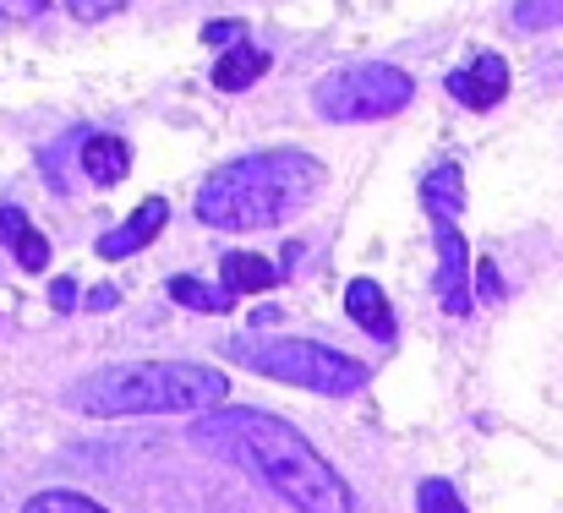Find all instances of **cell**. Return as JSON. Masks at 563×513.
Masks as SVG:
<instances>
[{
	"label": "cell",
	"mask_w": 563,
	"mask_h": 513,
	"mask_svg": "<svg viewBox=\"0 0 563 513\" xmlns=\"http://www.w3.org/2000/svg\"><path fill=\"white\" fill-rule=\"evenodd\" d=\"M191 443L230 454L246 465L268 492H279L296 513H351L345 476L279 415L263 410H213L208 421L191 426Z\"/></svg>",
	"instance_id": "1"
},
{
	"label": "cell",
	"mask_w": 563,
	"mask_h": 513,
	"mask_svg": "<svg viewBox=\"0 0 563 513\" xmlns=\"http://www.w3.org/2000/svg\"><path fill=\"white\" fill-rule=\"evenodd\" d=\"M230 377L191 360H137V366H99L77 382H66L60 404L121 421V415H191V410H224Z\"/></svg>",
	"instance_id": "2"
},
{
	"label": "cell",
	"mask_w": 563,
	"mask_h": 513,
	"mask_svg": "<svg viewBox=\"0 0 563 513\" xmlns=\"http://www.w3.org/2000/svg\"><path fill=\"white\" fill-rule=\"evenodd\" d=\"M329 175L301 148H274V154H246L224 170H213L197 191V219L213 230H268L301 213Z\"/></svg>",
	"instance_id": "3"
},
{
	"label": "cell",
	"mask_w": 563,
	"mask_h": 513,
	"mask_svg": "<svg viewBox=\"0 0 563 513\" xmlns=\"http://www.w3.org/2000/svg\"><path fill=\"white\" fill-rule=\"evenodd\" d=\"M235 360H246L257 377L307 388V393H329V399H351L367 388V366L351 360L345 349L318 339H235L230 344Z\"/></svg>",
	"instance_id": "4"
},
{
	"label": "cell",
	"mask_w": 563,
	"mask_h": 513,
	"mask_svg": "<svg viewBox=\"0 0 563 513\" xmlns=\"http://www.w3.org/2000/svg\"><path fill=\"white\" fill-rule=\"evenodd\" d=\"M410 99H416L410 71L383 66V60L340 66V71H329V77L312 88L318 115H323V121H340V126H351V121H388V115H399Z\"/></svg>",
	"instance_id": "5"
},
{
	"label": "cell",
	"mask_w": 563,
	"mask_h": 513,
	"mask_svg": "<svg viewBox=\"0 0 563 513\" xmlns=\"http://www.w3.org/2000/svg\"><path fill=\"white\" fill-rule=\"evenodd\" d=\"M449 93L465 110H493L509 99V60L498 49H476L460 71H449Z\"/></svg>",
	"instance_id": "6"
},
{
	"label": "cell",
	"mask_w": 563,
	"mask_h": 513,
	"mask_svg": "<svg viewBox=\"0 0 563 513\" xmlns=\"http://www.w3.org/2000/svg\"><path fill=\"white\" fill-rule=\"evenodd\" d=\"M438 301L449 317L471 312V257H465V235L454 224H438Z\"/></svg>",
	"instance_id": "7"
},
{
	"label": "cell",
	"mask_w": 563,
	"mask_h": 513,
	"mask_svg": "<svg viewBox=\"0 0 563 513\" xmlns=\"http://www.w3.org/2000/svg\"><path fill=\"white\" fill-rule=\"evenodd\" d=\"M165 219H170V202L165 197H148V202H137V213L121 224V230H110V235H99V257H110V263H121V257H132V252H143L159 230H165Z\"/></svg>",
	"instance_id": "8"
},
{
	"label": "cell",
	"mask_w": 563,
	"mask_h": 513,
	"mask_svg": "<svg viewBox=\"0 0 563 513\" xmlns=\"http://www.w3.org/2000/svg\"><path fill=\"white\" fill-rule=\"evenodd\" d=\"M345 312H351V323L367 328L377 344L399 339V323H394V312H388V295L377 290L373 279H351V285H345Z\"/></svg>",
	"instance_id": "9"
},
{
	"label": "cell",
	"mask_w": 563,
	"mask_h": 513,
	"mask_svg": "<svg viewBox=\"0 0 563 513\" xmlns=\"http://www.w3.org/2000/svg\"><path fill=\"white\" fill-rule=\"evenodd\" d=\"M421 208H427L438 224H454V219H460V208H465V175H460V165L427 170V180H421Z\"/></svg>",
	"instance_id": "10"
},
{
	"label": "cell",
	"mask_w": 563,
	"mask_h": 513,
	"mask_svg": "<svg viewBox=\"0 0 563 513\" xmlns=\"http://www.w3.org/2000/svg\"><path fill=\"white\" fill-rule=\"evenodd\" d=\"M126 170H132V148L121 143V137H88L82 143V175L93 180V186H121L126 180Z\"/></svg>",
	"instance_id": "11"
},
{
	"label": "cell",
	"mask_w": 563,
	"mask_h": 513,
	"mask_svg": "<svg viewBox=\"0 0 563 513\" xmlns=\"http://www.w3.org/2000/svg\"><path fill=\"white\" fill-rule=\"evenodd\" d=\"M219 274H224V290H230V295H241V290H274V285L285 279L279 263H268V257H257V252H224Z\"/></svg>",
	"instance_id": "12"
},
{
	"label": "cell",
	"mask_w": 563,
	"mask_h": 513,
	"mask_svg": "<svg viewBox=\"0 0 563 513\" xmlns=\"http://www.w3.org/2000/svg\"><path fill=\"white\" fill-rule=\"evenodd\" d=\"M268 49H252V44H235V49H224L219 55V66H213V88H224V93H241V88H252L263 71H268Z\"/></svg>",
	"instance_id": "13"
},
{
	"label": "cell",
	"mask_w": 563,
	"mask_h": 513,
	"mask_svg": "<svg viewBox=\"0 0 563 513\" xmlns=\"http://www.w3.org/2000/svg\"><path fill=\"white\" fill-rule=\"evenodd\" d=\"M165 290H170V301H181L191 312H230V306H235V295H230L224 285L213 290V285H202V279H191V274H176Z\"/></svg>",
	"instance_id": "14"
},
{
	"label": "cell",
	"mask_w": 563,
	"mask_h": 513,
	"mask_svg": "<svg viewBox=\"0 0 563 513\" xmlns=\"http://www.w3.org/2000/svg\"><path fill=\"white\" fill-rule=\"evenodd\" d=\"M563 22V0H520L515 5V27L520 33H548Z\"/></svg>",
	"instance_id": "15"
},
{
	"label": "cell",
	"mask_w": 563,
	"mask_h": 513,
	"mask_svg": "<svg viewBox=\"0 0 563 513\" xmlns=\"http://www.w3.org/2000/svg\"><path fill=\"white\" fill-rule=\"evenodd\" d=\"M22 513H104V509L93 498H82V492H38Z\"/></svg>",
	"instance_id": "16"
},
{
	"label": "cell",
	"mask_w": 563,
	"mask_h": 513,
	"mask_svg": "<svg viewBox=\"0 0 563 513\" xmlns=\"http://www.w3.org/2000/svg\"><path fill=\"white\" fill-rule=\"evenodd\" d=\"M416 513H465V503H460V492H454L449 481H421Z\"/></svg>",
	"instance_id": "17"
},
{
	"label": "cell",
	"mask_w": 563,
	"mask_h": 513,
	"mask_svg": "<svg viewBox=\"0 0 563 513\" xmlns=\"http://www.w3.org/2000/svg\"><path fill=\"white\" fill-rule=\"evenodd\" d=\"M471 285H476L482 301H504V279H498L493 263H476V268H471Z\"/></svg>",
	"instance_id": "18"
},
{
	"label": "cell",
	"mask_w": 563,
	"mask_h": 513,
	"mask_svg": "<svg viewBox=\"0 0 563 513\" xmlns=\"http://www.w3.org/2000/svg\"><path fill=\"white\" fill-rule=\"evenodd\" d=\"M27 230H33V224H27V213H22V208H0V241L22 246V241H27Z\"/></svg>",
	"instance_id": "19"
},
{
	"label": "cell",
	"mask_w": 563,
	"mask_h": 513,
	"mask_svg": "<svg viewBox=\"0 0 563 513\" xmlns=\"http://www.w3.org/2000/svg\"><path fill=\"white\" fill-rule=\"evenodd\" d=\"M66 5H71L77 16H88V22H93V16H110V11H121L126 0H66Z\"/></svg>",
	"instance_id": "20"
},
{
	"label": "cell",
	"mask_w": 563,
	"mask_h": 513,
	"mask_svg": "<svg viewBox=\"0 0 563 513\" xmlns=\"http://www.w3.org/2000/svg\"><path fill=\"white\" fill-rule=\"evenodd\" d=\"M202 38H208V44H230V49H235V38H241V22H208V27H202Z\"/></svg>",
	"instance_id": "21"
},
{
	"label": "cell",
	"mask_w": 563,
	"mask_h": 513,
	"mask_svg": "<svg viewBox=\"0 0 563 513\" xmlns=\"http://www.w3.org/2000/svg\"><path fill=\"white\" fill-rule=\"evenodd\" d=\"M38 11H49V0H0V16H38Z\"/></svg>",
	"instance_id": "22"
},
{
	"label": "cell",
	"mask_w": 563,
	"mask_h": 513,
	"mask_svg": "<svg viewBox=\"0 0 563 513\" xmlns=\"http://www.w3.org/2000/svg\"><path fill=\"white\" fill-rule=\"evenodd\" d=\"M49 301H55L60 312H71V306H77V285H71V279H55V285H49Z\"/></svg>",
	"instance_id": "23"
},
{
	"label": "cell",
	"mask_w": 563,
	"mask_h": 513,
	"mask_svg": "<svg viewBox=\"0 0 563 513\" xmlns=\"http://www.w3.org/2000/svg\"><path fill=\"white\" fill-rule=\"evenodd\" d=\"M88 306H115V290H110V285H99V290H88Z\"/></svg>",
	"instance_id": "24"
}]
</instances>
